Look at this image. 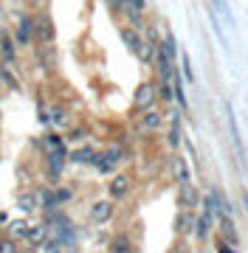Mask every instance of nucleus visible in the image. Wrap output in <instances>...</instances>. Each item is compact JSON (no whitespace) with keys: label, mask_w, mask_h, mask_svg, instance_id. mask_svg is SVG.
Segmentation results:
<instances>
[{"label":"nucleus","mask_w":248,"mask_h":253,"mask_svg":"<svg viewBox=\"0 0 248 253\" xmlns=\"http://www.w3.org/2000/svg\"><path fill=\"white\" fill-rule=\"evenodd\" d=\"M65 158H68V152H54L48 155V180H59V174H62L65 169Z\"/></svg>","instance_id":"nucleus-2"},{"label":"nucleus","mask_w":248,"mask_h":253,"mask_svg":"<svg viewBox=\"0 0 248 253\" xmlns=\"http://www.w3.org/2000/svg\"><path fill=\"white\" fill-rule=\"evenodd\" d=\"M211 222L206 217H198V225H195V234H198V239H206V234H209Z\"/></svg>","instance_id":"nucleus-18"},{"label":"nucleus","mask_w":248,"mask_h":253,"mask_svg":"<svg viewBox=\"0 0 248 253\" xmlns=\"http://www.w3.org/2000/svg\"><path fill=\"white\" fill-rule=\"evenodd\" d=\"M192 225H195V217H192V214H181V217H178V222H175V228H178V231H184V234H186Z\"/></svg>","instance_id":"nucleus-19"},{"label":"nucleus","mask_w":248,"mask_h":253,"mask_svg":"<svg viewBox=\"0 0 248 253\" xmlns=\"http://www.w3.org/2000/svg\"><path fill=\"white\" fill-rule=\"evenodd\" d=\"M0 51H3V62L6 65L14 62V37L0 34Z\"/></svg>","instance_id":"nucleus-8"},{"label":"nucleus","mask_w":248,"mask_h":253,"mask_svg":"<svg viewBox=\"0 0 248 253\" xmlns=\"http://www.w3.org/2000/svg\"><path fill=\"white\" fill-rule=\"evenodd\" d=\"M17 206L23 208V211H34V208H37V197H34V191H31V194H20Z\"/></svg>","instance_id":"nucleus-16"},{"label":"nucleus","mask_w":248,"mask_h":253,"mask_svg":"<svg viewBox=\"0 0 248 253\" xmlns=\"http://www.w3.org/2000/svg\"><path fill=\"white\" fill-rule=\"evenodd\" d=\"M11 234H14V236H26L28 234V225L23 222V219H17V222H11Z\"/></svg>","instance_id":"nucleus-27"},{"label":"nucleus","mask_w":248,"mask_h":253,"mask_svg":"<svg viewBox=\"0 0 248 253\" xmlns=\"http://www.w3.org/2000/svg\"><path fill=\"white\" fill-rule=\"evenodd\" d=\"M172 82H164V87H161V96H164V101H172V87H169Z\"/></svg>","instance_id":"nucleus-28"},{"label":"nucleus","mask_w":248,"mask_h":253,"mask_svg":"<svg viewBox=\"0 0 248 253\" xmlns=\"http://www.w3.org/2000/svg\"><path fill=\"white\" fill-rule=\"evenodd\" d=\"M34 197H37V206L40 208H54V191H51V189L34 191Z\"/></svg>","instance_id":"nucleus-13"},{"label":"nucleus","mask_w":248,"mask_h":253,"mask_svg":"<svg viewBox=\"0 0 248 253\" xmlns=\"http://www.w3.org/2000/svg\"><path fill=\"white\" fill-rule=\"evenodd\" d=\"M0 76L6 79V84H9V87H17V79H14V73L9 71V65H3V68H0Z\"/></svg>","instance_id":"nucleus-24"},{"label":"nucleus","mask_w":248,"mask_h":253,"mask_svg":"<svg viewBox=\"0 0 248 253\" xmlns=\"http://www.w3.org/2000/svg\"><path fill=\"white\" fill-rule=\"evenodd\" d=\"M113 253H133L127 236H116V239H113Z\"/></svg>","instance_id":"nucleus-17"},{"label":"nucleus","mask_w":248,"mask_h":253,"mask_svg":"<svg viewBox=\"0 0 248 253\" xmlns=\"http://www.w3.org/2000/svg\"><path fill=\"white\" fill-rule=\"evenodd\" d=\"M121 155H124V149H121V146H110V149L101 155V158H104V161H110V163H119Z\"/></svg>","instance_id":"nucleus-21"},{"label":"nucleus","mask_w":248,"mask_h":253,"mask_svg":"<svg viewBox=\"0 0 248 253\" xmlns=\"http://www.w3.org/2000/svg\"><path fill=\"white\" fill-rule=\"evenodd\" d=\"M96 158H99V152L93 146H79V149L71 152V161L74 163H96Z\"/></svg>","instance_id":"nucleus-7"},{"label":"nucleus","mask_w":248,"mask_h":253,"mask_svg":"<svg viewBox=\"0 0 248 253\" xmlns=\"http://www.w3.org/2000/svg\"><path fill=\"white\" fill-rule=\"evenodd\" d=\"M96 169H99V174H110L113 169H116V163H110V161H104V158H96Z\"/></svg>","instance_id":"nucleus-23"},{"label":"nucleus","mask_w":248,"mask_h":253,"mask_svg":"<svg viewBox=\"0 0 248 253\" xmlns=\"http://www.w3.org/2000/svg\"><path fill=\"white\" fill-rule=\"evenodd\" d=\"M113 217V203H107V200H99V203H93L91 208V219L93 222H107V219Z\"/></svg>","instance_id":"nucleus-3"},{"label":"nucleus","mask_w":248,"mask_h":253,"mask_svg":"<svg viewBox=\"0 0 248 253\" xmlns=\"http://www.w3.org/2000/svg\"><path fill=\"white\" fill-rule=\"evenodd\" d=\"M71 197H74V191L71 189H56L54 191V206H62V203H68Z\"/></svg>","instance_id":"nucleus-22"},{"label":"nucleus","mask_w":248,"mask_h":253,"mask_svg":"<svg viewBox=\"0 0 248 253\" xmlns=\"http://www.w3.org/2000/svg\"><path fill=\"white\" fill-rule=\"evenodd\" d=\"M121 37H124V45H127L133 54H138V51H141V45H144V42H141V37H138L136 31H130V28H127Z\"/></svg>","instance_id":"nucleus-12"},{"label":"nucleus","mask_w":248,"mask_h":253,"mask_svg":"<svg viewBox=\"0 0 248 253\" xmlns=\"http://www.w3.org/2000/svg\"><path fill=\"white\" fill-rule=\"evenodd\" d=\"M220 253H237V251H234V248H229V245H223V248H220Z\"/></svg>","instance_id":"nucleus-31"},{"label":"nucleus","mask_w":248,"mask_h":253,"mask_svg":"<svg viewBox=\"0 0 248 253\" xmlns=\"http://www.w3.org/2000/svg\"><path fill=\"white\" fill-rule=\"evenodd\" d=\"M223 234L229 236V242H237V231L231 225V219H223Z\"/></svg>","instance_id":"nucleus-25"},{"label":"nucleus","mask_w":248,"mask_h":253,"mask_svg":"<svg viewBox=\"0 0 248 253\" xmlns=\"http://www.w3.org/2000/svg\"><path fill=\"white\" fill-rule=\"evenodd\" d=\"M178 253H189V251H178Z\"/></svg>","instance_id":"nucleus-32"},{"label":"nucleus","mask_w":248,"mask_h":253,"mask_svg":"<svg viewBox=\"0 0 248 253\" xmlns=\"http://www.w3.org/2000/svg\"><path fill=\"white\" fill-rule=\"evenodd\" d=\"M158 99V87L152 84V82H141L136 90V107L138 110H149L152 104H155Z\"/></svg>","instance_id":"nucleus-1"},{"label":"nucleus","mask_w":248,"mask_h":253,"mask_svg":"<svg viewBox=\"0 0 248 253\" xmlns=\"http://www.w3.org/2000/svg\"><path fill=\"white\" fill-rule=\"evenodd\" d=\"M198 191L189 186V183H181V203H184V208H192V206H198Z\"/></svg>","instance_id":"nucleus-11"},{"label":"nucleus","mask_w":248,"mask_h":253,"mask_svg":"<svg viewBox=\"0 0 248 253\" xmlns=\"http://www.w3.org/2000/svg\"><path fill=\"white\" fill-rule=\"evenodd\" d=\"M46 149H48V155L68 152V149H65V144H62V138H56V135H48V138H46Z\"/></svg>","instance_id":"nucleus-15"},{"label":"nucleus","mask_w":248,"mask_h":253,"mask_svg":"<svg viewBox=\"0 0 248 253\" xmlns=\"http://www.w3.org/2000/svg\"><path fill=\"white\" fill-rule=\"evenodd\" d=\"M51 116H54V121H56V124H59V121H62V118H65V110L54 107V113H51Z\"/></svg>","instance_id":"nucleus-30"},{"label":"nucleus","mask_w":248,"mask_h":253,"mask_svg":"<svg viewBox=\"0 0 248 253\" xmlns=\"http://www.w3.org/2000/svg\"><path fill=\"white\" fill-rule=\"evenodd\" d=\"M34 28H37V37L43 40V42H51V40H54V23L48 20V14H40L37 23H34Z\"/></svg>","instance_id":"nucleus-5"},{"label":"nucleus","mask_w":248,"mask_h":253,"mask_svg":"<svg viewBox=\"0 0 248 253\" xmlns=\"http://www.w3.org/2000/svg\"><path fill=\"white\" fill-rule=\"evenodd\" d=\"M161 51H164V54L175 62V54H178V51H175V40H172V34H166V37H164V45H161Z\"/></svg>","instance_id":"nucleus-20"},{"label":"nucleus","mask_w":248,"mask_h":253,"mask_svg":"<svg viewBox=\"0 0 248 253\" xmlns=\"http://www.w3.org/2000/svg\"><path fill=\"white\" fill-rule=\"evenodd\" d=\"M0 121H3V113H0Z\"/></svg>","instance_id":"nucleus-33"},{"label":"nucleus","mask_w":248,"mask_h":253,"mask_svg":"<svg viewBox=\"0 0 248 253\" xmlns=\"http://www.w3.org/2000/svg\"><path fill=\"white\" fill-rule=\"evenodd\" d=\"M161 124H164V118H161V113H144V118H141V129H147V132H152V129H161Z\"/></svg>","instance_id":"nucleus-10"},{"label":"nucleus","mask_w":248,"mask_h":253,"mask_svg":"<svg viewBox=\"0 0 248 253\" xmlns=\"http://www.w3.org/2000/svg\"><path fill=\"white\" fill-rule=\"evenodd\" d=\"M184 71H186V79L195 82V76H192V65H189V59H186V56H184Z\"/></svg>","instance_id":"nucleus-29"},{"label":"nucleus","mask_w":248,"mask_h":253,"mask_svg":"<svg viewBox=\"0 0 248 253\" xmlns=\"http://www.w3.org/2000/svg\"><path fill=\"white\" fill-rule=\"evenodd\" d=\"M46 234H48L46 228H28L26 239H28L31 245H43V242H48V239H46Z\"/></svg>","instance_id":"nucleus-14"},{"label":"nucleus","mask_w":248,"mask_h":253,"mask_svg":"<svg viewBox=\"0 0 248 253\" xmlns=\"http://www.w3.org/2000/svg\"><path fill=\"white\" fill-rule=\"evenodd\" d=\"M172 177L178 183H189V166H186L184 158H175L172 161Z\"/></svg>","instance_id":"nucleus-9"},{"label":"nucleus","mask_w":248,"mask_h":253,"mask_svg":"<svg viewBox=\"0 0 248 253\" xmlns=\"http://www.w3.org/2000/svg\"><path fill=\"white\" fill-rule=\"evenodd\" d=\"M31 37H34V23L23 14V17H20V28H17V37H14V40H17V45H28V42H31Z\"/></svg>","instance_id":"nucleus-6"},{"label":"nucleus","mask_w":248,"mask_h":253,"mask_svg":"<svg viewBox=\"0 0 248 253\" xmlns=\"http://www.w3.org/2000/svg\"><path fill=\"white\" fill-rule=\"evenodd\" d=\"M130 194V177L127 174H116L110 180V197L121 200V197H127Z\"/></svg>","instance_id":"nucleus-4"},{"label":"nucleus","mask_w":248,"mask_h":253,"mask_svg":"<svg viewBox=\"0 0 248 253\" xmlns=\"http://www.w3.org/2000/svg\"><path fill=\"white\" fill-rule=\"evenodd\" d=\"M0 253H17V242L14 239H0Z\"/></svg>","instance_id":"nucleus-26"}]
</instances>
